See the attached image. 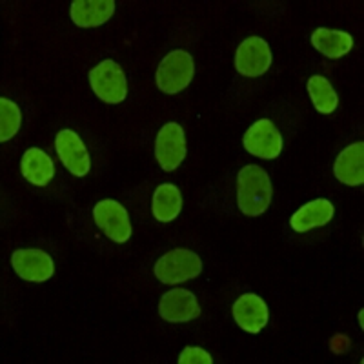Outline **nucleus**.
Segmentation results:
<instances>
[{
	"mask_svg": "<svg viewBox=\"0 0 364 364\" xmlns=\"http://www.w3.org/2000/svg\"><path fill=\"white\" fill-rule=\"evenodd\" d=\"M333 173L337 181L348 186H360L364 182V142L348 146L337 157Z\"/></svg>",
	"mask_w": 364,
	"mask_h": 364,
	"instance_id": "nucleus-13",
	"label": "nucleus"
},
{
	"mask_svg": "<svg viewBox=\"0 0 364 364\" xmlns=\"http://www.w3.org/2000/svg\"><path fill=\"white\" fill-rule=\"evenodd\" d=\"M55 148L60 162L75 177H84L91 168V159L80 136L71 129H63L55 139Z\"/></svg>",
	"mask_w": 364,
	"mask_h": 364,
	"instance_id": "nucleus-9",
	"label": "nucleus"
},
{
	"mask_svg": "<svg viewBox=\"0 0 364 364\" xmlns=\"http://www.w3.org/2000/svg\"><path fill=\"white\" fill-rule=\"evenodd\" d=\"M155 157L164 171L177 170L186 157V135L177 122H168L155 139Z\"/></svg>",
	"mask_w": 364,
	"mask_h": 364,
	"instance_id": "nucleus-5",
	"label": "nucleus"
},
{
	"mask_svg": "<svg viewBox=\"0 0 364 364\" xmlns=\"http://www.w3.org/2000/svg\"><path fill=\"white\" fill-rule=\"evenodd\" d=\"M359 324H360V328L364 330V310L359 311Z\"/></svg>",
	"mask_w": 364,
	"mask_h": 364,
	"instance_id": "nucleus-22",
	"label": "nucleus"
},
{
	"mask_svg": "<svg viewBox=\"0 0 364 364\" xmlns=\"http://www.w3.org/2000/svg\"><path fill=\"white\" fill-rule=\"evenodd\" d=\"M22 124V112L17 104L0 99V141L8 142L17 135Z\"/></svg>",
	"mask_w": 364,
	"mask_h": 364,
	"instance_id": "nucleus-20",
	"label": "nucleus"
},
{
	"mask_svg": "<svg viewBox=\"0 0 364 364\" xmlns=\"http://www.w3.org/2000/svg\"><path fill=\"white\" fill-rule=\"evenodd\" d=\"M22 177L35 186H46L55 177V164L46 151L38 148H29L21 161Z\"/></svg>",
	"mask_w": 364,
	"mask_h": 364,
	"instance_id": "nucleus-16",
	"label": "nucleus"
},
{
	"mask_svg": "<svg viewBox=\"0 0 364 364\" xmlns=\"http://www.w3.org/2000/svg\"><path fill=\"white\" fill-rule=\"evenodd\" d=\"M311 44L328 58H341L353 48L352 35L337 29L317 28L311 33Z\"/></svg>",
	"mask_w": 364,
	"mask_h": 364,
	"instance_id": "nucleus-17",
	"label": "nucleus"
},
{
	"mask_svg": "<svg viewBox=\"0 0 364 364\" xmlns=\"http://www.w3.org/2000/svg\"><path fill=\"white\" fill-rule=\"evenodd\" d=\"M333 204L328 199H315L311 203H306L299 211H295L291 215L290 224L295 232L304 233L314 228L326 226L331 219H333Z\"/></svg>",
	"mask_w": 364,
	"mask_h": 364,
	"instance_id": "nucleus-15",
	"label": "nucleus"
},
{
	"mask_svg": "<svg viewBox=\"0 0 364 364\" xmlns=\"http://www.w3.org/2000/svg\"><path fill=\"white\" fill-rule=\"evenodd\" d=\"M203 272V261L191 250H171L155 262L154 273L162 284H181Z\"/></svg>",
	"mask_w": 364,
	"mask_h": 364,
	"instance_id": "nucleus-3",
	"label": "nucleus"
},
{
	"mask_svg": "<svg viewBox=\"0 0 364 364\" xmlns=\"http://www.w3.org/2000/svg\"><path fill=\"white\" fill-rule=\"evenodd\" d=\"M308 93L311 97V102H314L315 109L321 113H331L337 109V104H339V97H337L336 90L328 82L324 77L321 75H314L310 80H308Z\"/></svg>",
	"mask_w": 364,
	"mask_h": 364,
	"instance_id": "nucleus-19",
	"label": "nucleus"
},
{
	"mask_svg": "<svg viewBox=\"0 0 364 364\" xmlns=\"http://www.w3.org/2000/svg\"><path fill=\"white\" fill-rule=\"evenodd\" d=\"M159 314L168 323H188L200 315V306L197 297L190 290L173 288L162 295L159 302Z\"/></svg>",
	"mask_w": 364,
	"mask_h": 364,
	"instance_id": "nucleus-11",
	"label": "nucleus"
},
{
	"mask_svg": "<svg viewBox=\"0 0 364 364\" xmlns=\"http://www.w3.org/2000/svg\"><path fill=\"white\" fill-rule=\"evenodd\" d=\"M245 148L259 159H277L282 151V136L272 120H257L245 135Z\"/></svg>",
	"mask_w": 364,
	"mask_h": 364,
	"instance_id": "nucleus-8",
	"label": "nucleus"
},
{
	"mask_svg": "<svg viewBox=\"0 0 364 364\" xmlns=\"http://www.w3.org/2000/svg\"><path fill=\"white\" fill-rule=\"evenodd\" d=\"M273 186L269 175L261 166H245L237 175V204L248 217L262 215L269 208Z\"/></svg>",
	"mask_w": 364,
	"mask_h": 364,
	"instance_id": "nucleus-1",
	"label": "nucleus"
},
{
	"mask_svg": "<svg viewBox=\"0 0 364 364\" xmlns=\"http://www.w3.org/2000/svg\"><path fill=\"white\" fill-rule=\"evenodd\" d=\"M193 57L184 50H173L162 58L155 79H157V86L162 93L177 95L190 86V82L193 80Z\"/></svg>",
	"mask_w": 364,
	"mask_h": 364,
	"instance_id": "nucleus-2",
	"label": "nucleus"
},
{
	"mask_svg": "<svg viewBox=\"0 0 364 364\" xmlns=\"http://www.w3.org/2000/svg\"><path fill=\"white\" fill-rule=\"evenodd\" d=\"M213 359H211L210 353L203 348H195L188 346L182 350L181 357H178V364H211Z\"/></svg>",
	"mask_w": 364,
	"mask_h": 364,
	"instance_id": "nucleus-21",
	"label": "nucleus"
},
{
	"mask_svg": "<svg viewBox=\"0 0 364 364\" xmlns=\"http://www.w3.org/2000/svg\"><path fill=\"white\" fill-rule=\"evenodd\" d=\"M115 13L113 0H75L71 4V21L80 28H95L108 22Z\"/></svg>",
	"mask_w": 364,
	"mask_h": 364,
	"instance_id": "nucleus-14",
	"label": "nucleus"
},
{
	"mask_svg": "<svg viewBox=\"0 0 364 364\" xmlns=\"http://www.w3.org/2000/svg\"><path fill=\"white\" fill-rule=\"evenodd\" d=\"M93 219L106 237L115 242H126L132 237V223L126 208L112 199H104L93 208Z\"/></svg>",
	"mask_w": 364,
	"mask_h": 364,
	"instance_id": "nucleus-6",
	"label": "nucleus"
},
{
	"mask_svg": "<svg viewBox=\"0 0 364 364\" xmlns=\"http://www.w3.org/2000/svg\"><path fill=\"white\" fill-rule=\"evenodd\" d=\"M91 90L100 100L108 104H119L128 95L124 70L113 60H102L90 71Z\"/></svg>",
	"mask_w": 364,
	"mask_h": 364,
	"instance_id": "nucleus-4",
	"label": "nucleus"
},
{
	"mask_svg": "<svg viewBox=\"0 0 364 364\" xmlns=\"http://www.w3.org/2000/svg\"><path fill=\"white\" fill-rule=\"evenodd\" d=\"M11 266L21 279L28 282H46L53 277L55 264L42 250H17L11 257Z\"/></svg>",
	"mask_w": 364,
	"mask_h": 364,
	"instance_id": "nucleus-10",
	"label": "nucleus"
},
{
	"mask_svg": "<svg viewBox=\"0 0 364 364\" xmlns=\"http://www.w3.org/2000/svg\"><path fill=\"white\" fill-rule=\"evenodd\" d=\"M151 211L159 223H171L182 211V193L175 184H161L155 190L151 200Z\"/></svg>",
	"mask_w": 364,
	"mask_h": 364,
	"instance_id": "nucleus-18",
	"label": "nucleus"
},
{
	"mask_svg": "<svg viewBox=\"0 0 364 364\" xmlns=\"http://www.w3.org/2000/svg\"><path fill=\"white\" fill-rule=\"evenodd\" d=\"M233 318L248 333H259L268 324L269 310L259 295L245 294L233 304Z\"/></svg>",
	"mask_w": 364,
	"mask_h": 364,
	"instance_id": "nucleus-12",
	"label": "nucleus"
},
{
	"mask_svg": "<svg viewBox=\"0 0 364 364\" xmlns=\"http://www.w3.org/2000/svg\"><path fill=\"white\" fill-rule=\"evenodd\" d=\"M272 50L261 37H248L240 42L235 55V68L245 77H261L272 66Z\"/></svg>",
	"mask_w": 364,
	"mask_h": 364,
	"instance_id": "nucleus-7",
	"label": "nucleus"
}]
</instances>
